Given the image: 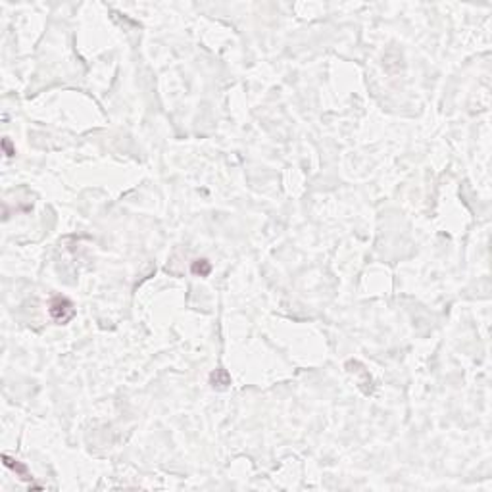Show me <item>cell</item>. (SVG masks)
<instances>
[{
    "label": "cell",
    "instance_id": "6da1fadb",
    "mask_svg": "<svg viewBox=\"0 0 492 492\" xmlns=\"http://www.w3.org/2000/svg\"><path fill=\"white\" fill-rule=\"evenodd\" d=\"M73 304L67 300L66 296H54L52 300H50V315L56 319V321H60V323H66L69 321L71 317H73Z\"/></svg>",
    "mask_w": 492,
    "mask_h": 492
},
{
    "label": "cell",
    "instance_id": "7a4b0ae2",
    "mask_svg": "<svg viewBox=\"0 0 492 492\" xmlns=\"http://www.w3.org/2000/svg\"><path fill=\"white\" fill-rule=\"evenodd\" d=\"M2 460H4V465H6V467L14 469V471H16V473H18V475H20V477H22V479H25V481H29V479H31V475L27 473V469H25V465H22V464H20L18 460H12V458H8L6 454L2 456Z\"/></svg>",
    "mask_w": 492,
    "mask_h": 492
},
{
    "label": "cell",
    "instance_id": "3957f363",
    "mask_svg": "<svg viewBox=\"0 0 492 492\" xmlns=\"http://www.w3.org/2000/svg\"><path fill=\"white\" fill-rule=\"evenodd\" d=\"M191 271L194 273V275H200V277H208L210 275V271H212V264L208 262V260H194L192 262V266H191Z\"/></svg>",
    "mask_w": 492,
    "mask_h": 492
},
{
    "label": "cell",
    "instance_id": "277c9868",
    "mask_svg": "<svg viewBox=\"0 0 492 492\" xmlns=\"http://www.w3.org/2000/svg\"><path fill=\"white\" fill-rule=\"evenodd\" d=\"M2 146H4V150H6V156H8V158H12L14 154H16V150H12V146H10V140H8V138H4V140H2Z\"/></svg>",
    "mask_w": 492,
    "mask_h": 492
}]
</instances>
